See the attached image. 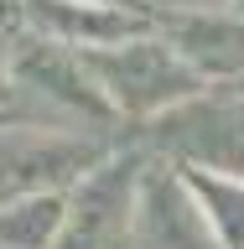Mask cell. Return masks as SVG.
<instances>
[{
    "instance_id": "1",
    "label": "cell",
    "mask_w": 244,
    "mask_h": 249,
    "mask_svg": "<svg viewBox=\"0 0 244 249\" xmlns=\"http://www.w3.org/2000/svg\"><path fill=\"white\" fill-rule=\"evenodd\" d=\"M5 52H11V114L68 135H104L120 120L73 47L11 31Z\"/></svg>"
},
{
    "instance_id": "2",
    "label": "cell",
    "mask_w": 244,
    "mask_h": 249,
    "mask_svg": "<svg viewBox=\"0 0 244 249\" xmlns=\"http://www.w3.org/2000/svg\"><path fill=\"white\" fill-rule=\"evenodd\" d=\"M78 57L94 73V83L104 89V99L114 104V114H130V120H156L161 109L182 104L203 89V78L177 57V47L161 31H146V36H130L114 47H94Z\"/></svg>"
},
{
    "instance_id": "3",
    "label": "cell",
    "mask_w": 244,
    "mask_h": 249,
    "mask_svg": "<svg viewBox=\"0 0 244 249\" xmlns=\"http://www.w3.org/2000/svg\"><path fill=\"white\" fill-rule=\"evenodd\" d=\"M99 161H104L99 135H68L11 114L0 120V208L31 192H62L83 182Z\"/></svg>"
},
{
    "instance_id": "4",
    "label": "cell",
    "mask_w": 244,
    "mask_h": 249,
    "mask_svg": "<svg viewBox=\"0 0 244 249\" xmlns=\"http://www.w3.org/2000/svg\"><path fill=\"white\" fill-rule=\"evenodd\" d=\"M130 233L140 249H224L213 223L203 218L198 197L182 177L167 171H140L135 182V208H130Z\"/></svg>"
},
{
    "instance_id": "5",
    "label": "cell",
    "mask_w": 244,
    "mask_h": 249,
    "mask_svg": "<svg viewBox=\"0 0 244 249\" xmlns=\"http://www.w3.org/2000/svg\"><path fill=\"white\" fill-rule=\"evenodd\" d=\"M156 31L177 47V57L203 83L244 78V16L229 5H192V11H161Z\"/></svg>"
},
{
    "instance_id": "6",
    "label": "cell",
    "mask_w": 244,
    "mask_h": 249,
    "mask_svg": "<svg viewBox=\"0 0 244 249\" xmlns=\"http://www.w3.org/2000/svg\"><path fill=\"white\" fill-rule=\"evenodd\" d=\"M21 31L73 47V52H94V47H114L156 31V16L99 5V0H21Z\"/></svg>"
},
{
    "instance_id": "7",
    "label": "cell",
    "mask_w": 244,
    "mask_h": 249,
    "mask_svg": "<svg viewBox=\"0 0 244 249\" xmlns=\"http://www.w3.org/2000/svg\"><path fill=\"white\" fill-rule=\"evenodd\" d=\"M68 218V192H31L0 208V249H52Z\"/></svg>"
},
{
    "instance_id": "8",
    "label": "cell",
    "mask_w": 244,
    "mask_h": 249,
    "mask_svg": "<svg viewBox=\"0 0 244 249\" xmlns=\"http://www.w3.org/2000/svg\"><path fill=\"white\" fill-rule=\"evenodd\" d=\"M182 182L192 187V197H198L203 218L213 223V233L224 239V249H244V177L187 166Z\"/></svg>"
},
{
    "instance_id": "9",
    "label": "cell",
    "mask_w": 244,
    "mask_h": 249,
    "mask_svg": "<svg viewBox=\"0 0 244 249\" xmlns=\"http://www.w3.org/2000/svg\"><path fill=\"white\" fill-rule=\"evenodd\" d=\"M0 31H21V0H0Z\"/></svg>"
},
{
    "instance_id": "10",
    "label": "cell",
    "mask_w": 244,
    "mask_h": 249,
    "mask_svg": "<svg viewBox=\"0 0 244 249\" xmlns=\"http://www.w3.org/2000/svg\"><path fill=\"white\" fill-rule=\"evenodd\" d=\"M0 109H11V52L0 42Z\"/></svg>"
},
{
    "instance_id": "11",
    "label": "cell",
    "mask_w": 244,
    "mask_h": 249,
    "mask_svg": "<svg viewBox=\"0 0 244 249\" xmlns=\"http://www.w3.org/2000/svg\"><path fill=\"white\" fill-rule=\"evenodd\" d=\"M99 5H125V11H146V16H156L151 0H99Z\"/></svg>"
},
{
    "instance_id": "12",
    "label": "cell",
    "mask_w": 244,
    "mask_h": 249,
    "mask_svg": "<svg viewBox=\"0 0 244 249\" xmlns=\"http://www.w3.org/2000/svg\"><path fill=\"white\" fill-rule=\"evenodd\" d=\"M229 11H239V16H244V0H229Z\"/></svg>"
}]
</instances>
